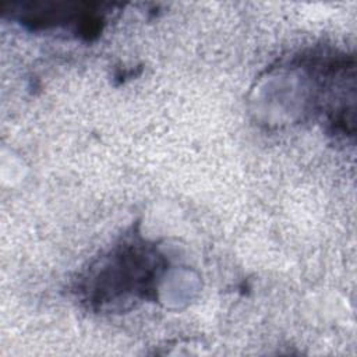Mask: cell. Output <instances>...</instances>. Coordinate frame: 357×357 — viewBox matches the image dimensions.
I'll return each instance as SVG.
<instances>
[{
	"label": "cell",
	"mask_w": 357,
	"mask_h": 357,
	"mask_svg": "<svg viewBox=\"0 0 357 357\" xmlns=\"http://www.w3.org/2000/svg\"><path fill=\"white\" fill-rule=\"evenodd\" d=\"M153 257L156 254L144 251L141 247L124 245L123 251L117 252L96 275L92 300L107 303L109 300L149 289L152 278L160 268L159 261Z\"/></svg>",
	"instance_id": "cell-1"
}]
</instances>
